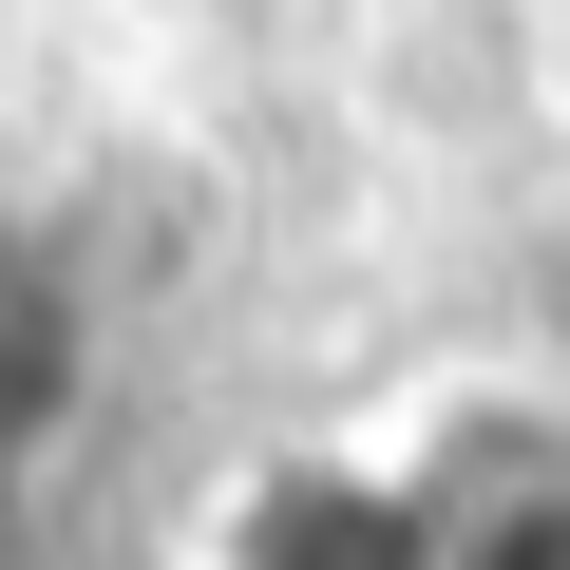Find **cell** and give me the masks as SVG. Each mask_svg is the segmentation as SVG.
<instances>
[{
  "label": "cell",
  "instance_id": "6da1fadb",
  "mask_svg": "<svg viewBox=\"0 0 570 570\" xmlns=\"http://www.w3.org/2000/svg\"><path fill=\"white\" fill-rule=\"evenodd\" d=\"M96 381H115V305H96V247L58 209H0V532H20L77 438H96Z\"/></svg>",
  "mask_w": 570,
  "mask_h": 570
},
{
  "label": "cell",
  "instance_id": "3957f363",
  "mask_svg": "<svg viewBox=\"0 0 570 570\" xmlns=\"http://www.w3.org/2000/svg\"><path fill=\"white\" fill-rule=\"evenodd\" d=\"M209 570H438L400 438H305V456H266V475L209 513Z\"/></svg>",
  "mask_w": 570,
  "mask_h": 570
},
{
  "label": "cell",
  "instance_id": "277c9868",
  "mask_svg": "<svg viewBox=\"0 0 570 570\" xmlns=\"http://www.w3.org/2000/svg\"><path fill=\"white\" fill-rule=\"evenodd\" d=\"M171 20H285V0H171Z\"/></svg>",
  "mask_w": 570,
  "mask_h": 570
},
{
  "label": "cell",
  "instance_id": "7a4b0ae2",
  "mask_svg": "<svg viewBox=\"0 0 570 570\" xmlns=\"http://www.w3.org/2000/svg\"><path fill=\"white\" fill-rule=\"evenodd\" d=\"M400 475H419V551L438 570H570V400L475 381V400L400 419Z\"/></svg>",
  "mask_w": 570,
  "mask_h": 570
}]
</instances>
